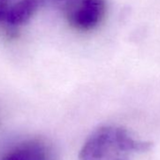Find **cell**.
<instances>
[{"mask_svg":"<svg viewBox=\"0 0 160 160\" xmlns=\"http://www.w3.org/2000/svg\"><path fill=\"white\" fill-rule=\"evenodd\" d=\"M1 160H56L52 148L44 141L33 139L21 143Z\"/></svg>","mask_w":160,"mask_h":160,"instance_id":"cell-3","label":"cell"},{"mask_svg":"<svg viewBox=\"0 0 160 160\" xmlns=\"http://www.w3.org/2000/svg\"><path fill=\"white\" fill-rule=\"evenodd\" d=\"M106 12V0H77L64 14L72 28L87 32L100 25Z\"/></svg>","mask_w":160,"mask_h":160,"instance_id":"cell-2","label":"cell"},{"mask_svg":"<svg viewBox=\"0 0 160 160\" xmlns=\"http://www.w3.org/2000/svg\"><path fill=\"white\" fill-rule=\"evenodd\" d=\"M16 0H0V23H2L11 6Z\"/></svg>","mask_w":160,"mask_h":160,"instance_id":"cell-4","label":"cell"},{"mask_svg":"<svg viewBox=\"0 0 160 160\" xmlns=\"http://www.w3.org/2000/svg\"><path fill=\"white\" fill-rule=\"evenodd\" d=\"M152 143L141 140L117 125H104L93 131L79 152V160H132V154L145 152Z\"/></svg>","mask_w":160,"mask_h":160,"instance_id":"cell-1","label":"cell"},{"mask_svg":"<svg viewBox=\"0 0 160 160\" xmlns=\"http://www.w3.org/2000/svg\"><path fill=\"white\" fill-rule=\"evenodd\" d=\"M77 0H58L57 7H58L63 12H65L69 8H71Z\"/></svg>","mask_w":160,"mask_h":160,"instance_id":"cell-5","label":"cell"}]
</instances>
